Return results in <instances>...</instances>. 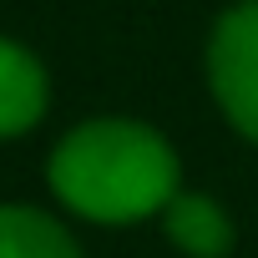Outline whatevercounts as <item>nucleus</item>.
I'll return each mask as SVG.
<instances>
[{"instance_id": "obj_2", "label": "nucleus", "mask_w": 258, "mask_h": 258, "mask_svg": "<svg viewBox=\"0 0 258 258\" xmlns=\"http://www.w3.org/2000/svg\"><path fill=\"white\" fill-rule=\"evenodd\" d=\"M208 76L228 121L258 142V0H243L218 21L208 46Z\"/></svg>"}, {"instance_id": "obj_4", "label": "nucleus", "mask_w": 258, "mask_h": 258, "mask_svg": "<svg viewBox=\"0 0 258 258\" xmlns=\"http://www.w3.org/2000/svg\"><path fill=\"white\" fill-rule=\"evenodd\" d=\"M162 228L192 258H223L233 248V228H228L223 208L213 198H203V192H177L167 203V213H162Z\"/></svg>"}, {"instance_id": "obj_3", "label": "nucleus", "mask_w": 258, "mask_h": 258, "mask_svg": "<svg viewBox=\"0 0 258 258\" xmlns=\"http://www.w3.org/2000/svg\"><path fill=\"white\" fill-rule=\"evenodd\" d=\"M46 111V71L31 51L0 41V137H16L36 126Z\"/></svg>"}, {"instance_id": "obj_1", "label": "nucleus", "mask_w": 258, "mask_h": 258, "mask_svg": "<svg viewBox=\"0 0 258 258\" xmlns=\"http://www.w3.org/2000/svg\"><path fill=\"white\" fill-rule=\"evenodd\" d=\"M56 198L91 223H137L177 198V157L142 121H86L51 157Z\"/></svg>"}, {"instance_id": "obj_5", "label": "nucleus", "mask_w": 258, "mask_h": 258, "mask_svg": "<svg viewBox=\"0 0 258 258\" xmlns=\"http://www.w3.org/2000/svg\"><path fill=\"white\" fill-rule=\"evenodd\" d=\"M0 258H81L71 233L36 208H0Z\"/></svg>"}]
</instances>
